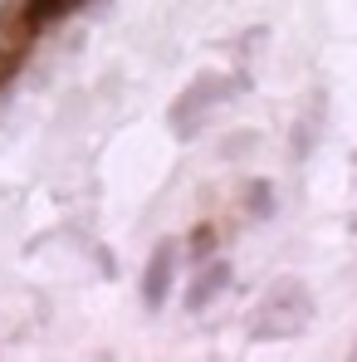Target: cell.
<instances>
[{"label": "cell", "instance_id": "obj_4", "mask_svg": "<svg viewBox=\"0 0 357 362\" xmlns=\"http://www.w3.org/2000/svg\"><path fill=\"white\" fill-rule=\"evenodd\" d=\"M221 289H230V259H206L201 269H196V279H191V294H186V308H206V303L216 299Z\"/></svg>", "mask_w": 357, "mask_h": 362}, {"label": "cell", "instance_id": "obj_5", "mask_svg": "<svg viewBox=\"0 0 357 362\" xmlns=\"http://www.w3.org/2000/svg\"><path fill=\"white\" fill-rule=\"evenodd\" d=\"M245 211H250L254 221H269V211H274V186H269V181H250V186H245Z\"/></svg>", "mask_w": 357, "mask_h": 362}, {"label": "cell", "instance_id": "obj_3", "mask_svg": "<svg viewBox=\"0 0 357 362\" xmlns=\"http://www.w3.org/2000/svg\"><path fill=\"white\" fill-rule=\"evenodd\" d=\"M177 259H181V245L177 240H162L157 250H152V259H147V269H142V299H147V308H162V303L172 299Z\"/></svg>", "mask_w": 357, "mask_h": 362}, {"label": "cell", "instance_id": "obj_7", "mask_svg": "<svg viewBox=\"0 0 357 362\" xmlns=\"http://www.w3.org/2000/svg\"><path fill=\"white\" fill-rule=\"evenodd\" d=\"M254 152V137L245 132V137H235V147H226V157H250Z\"/></svg>", "mask_w": 357, "mask_h": 362}, {"label": "cell", "instance_id": "obj_8", "mask_svg": "<svg viewBox=\"0 0 357 362\" xmlns=\"http://www.w3.org/2000/svg\"><path fill=\"white\" fill-rule=\"evenodd\" d=\"M353 358H357V348H353Z\"/></svg>", "mask_w": 357, "mask_h": 362}, {"label": "cell", "instance_id": "obj_2", "mask_svg": "<svg viewBox=\"0 0 357 362\" xmlns=\"http://www.w3.org/2000/svg\"><path fill=\"white\" fill-rule=\"evenodd\" d=\"M240 88H245V78H230V74H196V78L177 93V103H172V127L186 137L216 103H230Z\"/></svg>", "mask_w": 357, "mask_h": 362}, {"label": "cell", "instance_id": "obj_6", "mask_svg": "<svg viewBox=\"0 0 357 362\" xmlns=\"http://www.w3.org/2000/svg\"><path fill=\"white\" fill-rule=\"evenodd\" d=\"M211 250H216V230H211V226H201V230L191 235V264H206V259H211Z\"/></svg>", "mask_w": 357, "mask_h": 362}, {"label": "cell", "instance_id": "obj_1", "mask_svg": "<svg viewBox=\"0 0 357 362\" xmlns=\"http://www.w3.org/2000/svg\"><path fill=\"white\" fill-rule=\"evenodd\" d=\"M308 318H313V294L298 279H274L264 289L259 308L250 313V338L254 343H284V338L303 333Z\"/></svg>", "mask_w": 357, "mask_h": 362}]
</instances>
